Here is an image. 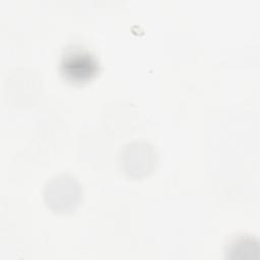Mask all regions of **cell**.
Returning a JSON list of instances; mask_svg holds the SVG:
<instances>
[{
  "label": "cell",
  "mask_w": 260,
  "mask_h": 260,
  "mask_svg": "<svg viewBox=\"0 0 260 260\" xmlns=\"http://www.w3.org/2000/svg\"><path fill=\"white\" fill-rule=\"evenodd\" d=\"M82 197V188L71 175H58L48 181L44 188L47 206L57 213H69L76 209Z\"/></svg>",
  "instance_id": "1"
},
{
  "label": "cell",
  "mask_w": 260,
  "mask_h": 260,
  "mask_svg": "<svg viewBox=\"0 0 260 260\" xmlns=\"http://www.w3.org/2000/svg\"><path fill=\"white\" fill-rule=\"evenodd\" d=\"M99 71L95 57L86 49L73 47L66 50L61 58L60 72L72 83H84L92 79Z\"/></svg>",
  "instance_id": "2"
},
{
  "label": "cell",
  "mask_w": 260,
  "mask_h": 260,
  "mask_svg": "<svg viewBox=\"0 0 260 260\" xmlns=\"http://www.w3.org/2000/svg\"><path fill=\"white\" fill-rule=\"evenodd\" d=\"M157 155L152 145L146 142H131L120 153L122 171L129 177L142 178L153 171Z\"/></svg>",
  "instance_id": "3"
},
{
  "label": "cell",
  "mask_w": 260,
  "mask_h": 260,
  "mask_svg": "<svg viewBox=\"0 0 260 260\" xmlns=\"http://www.w3.org/2000/svg\"><path fill=\"white\" fill-rule=\"evenodd\" d=\"M258 251V242L248 235L236 236L226 247V252L231 254L230 258L234 260H251Z\"/></svg>",
  "instance_id": "4"
}]
</instances>
